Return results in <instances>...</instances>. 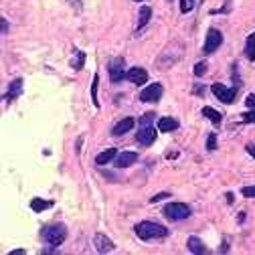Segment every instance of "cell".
<instances>
[{
	"instance_id": "cell-1",
	"label": "cell",
	"mask_w": 255,
	"mask_h": 255,
	"mask_svg": "<svg viewBox=\"0 0 255 255\" xmlns=\"http://www.w3.org/2000/svg\"><path fill=\"white\" fill-rule=\"evenodd\" d=\"M136 235L144 241H150V239H162L168 235V229L164 225H158V223H152V221H142L134 227Z\"/></svg>"
},
{
	"instance_id": "cell-2",
	"label": "cell",
	"mask_w": 255,
	"mask_h": 255,
	"mask_svg": "<svg viewBox=\"0 0 255 255\" xmlns=\"http://www.w3.org/2000/svg\"><path fill=\"white\" fill-rule=\"evenodd\" d=\"M41 237H43V241H47L49 245H61L63 241L67 239V229H65V225H49V227H45L43 229V233H41Z\"/></svg>"
},
{
	"instance_id": "cell-3",
	"label": "cell",
	"mask_w": 255,
	"mask_h": 255,
	"mask_svg": "<svg viewBox=\"0 0 255 255\" xmlns=\"http://www.w3.org/2000/svg\"><path fill=\"white\" fill-rule=\"evenodd\" d=\"M164 215L170 221H182V219L191 217V209L184 203H170V205L164 207Z\"/></svg>"
},
{
	"instance_id": "cell-4",
	"label": "cell",
	"mask_w": 255,
	"mask_h": 255,
	"mask_svg": "<svg viewBox=\"0 0 255 255\" xmlns=\"http://www.w3.org/2000/svg\"><path fill=\"white\" fill-rule=\"evenodd\" d=\"M221 43H223V35H221V31H217V29H209L203 51L207 53V55H211V53H215V51L221 47Z\"/></svg>"
},
{
	"instance_id": "cell-5",
	"label": "cell",
	"mask_w": 255,
	"mask_h": 255,
	"mask_svg": "<svg viewBox=\"0 0 255 255\" xmlns=\"http://www.w3.org/2000/svg\"><path fill=\"white\" fill-rule=\"evenodd\" d=\"M124 59L122 57H116L110 61V67H107V71H110V79L112 83H119L122 79L126 77V71H124Z\"/></svg>"
},
{
	"instance_id": "cell-6",
	"label": "cell",
	"mask_w": 255,
	"mask_h": 255,
	"mask_svg": "<svg viewBox=\"0 0 255 255\" xmlns=\"http://www.w3.org/2000/svg\"><path fill=\"white\" fill-rule=\"evenodd\" d=\"M211 91L215 93V98H219L223 103H233L235 101V89H231V87H225L223 83H213V87H211Z\"/></svg>"
},
{
	"instance_id": "cell-7",
	"label": "cell",
	"mask_w": 255,
	"mask_h": 255,
	"mask_svg": "<svg viewBox=\"0 0 255 255\" xmlns=\"http://www.w3.org/2000/svg\"><path fill=\"white\" fill-rule=\"evenodd\" d=\"M162 85L160 83H150L148 87H146L142 93H140V99L144 103H152V101H158L160 98H162Z\"/></svg>"
},
{
	"instance_id": "cell-8",
	"label": "cell",
	"mask_w": 255,
	"mask_h": 255,
	"mask_svg": "<svg viewBox=\"0 0 255 255\" xmlns=\"http://www.w3.org/2000/svg\"><path fill=\"white\" fill-rule=\"evenodd\" d=\"M136 140H138L142 146H150V144H154V140H156L154 126H138Z\"/></svg>"
},
{
	"instance_id": "cell-9",
	"label": "cell",
	"mask_w": 255,
	"mask_h": 255,
	"mask_svg": "<svg viewBox=\"0 0 255 255\" xmlns=\"http://www.w3.org/2000/svg\"><path fill=\"white\" fill-rule=\"evenodd\" d=\"M126 77L134 85H144L146 81H148V73H146V69H142V67H132V69L126 73Z\"/></svg>"
},
{
	"instance_id": "cell-10",
	"label": "cell",
	"mask_w": 255,
	"mask_h": 255,
	"mask_svg": "<svg viewBox=\"0 0 255 255\" xmlns=\"http://www.w3.org/2000/svg\"><path fill=\"white\" fill-rule=\"evenodd\" d=\"M93 245H96V249H98L99 253H110V251L116 249L114 241H112L110 237H105L103 233H98L96 237H93Z\"/></svg>"
},
{
	"instance_id": "cell-11",
	"label": "cell",
	"mask_w": 255,
	"mask_h": 255,
	"mask_svg": "<svg viewBox=\"0 0 255 255\" xmlns=\"http://www.w3.org/2000/svg\"><path fill=\"white\" fill-rule=\"evenodd\" d=\"M136 162H138V154L136 152H122V154L116 156V166L118 168H128V166L136 164Z\"/></svg>"
},
{
	"instance_id": "cell-12",
	"label": "cell",
	"mask_w": 255,
	"mask_h": 255,
	"mask_svg": "<svg viewBox=\"0 0 255 255\" xmlns=\"http://www.w3.org/2000/svg\"><path fill=\"white\" fill-rule=\"evenodd\" d=\"M134 126H136V119H134V118H124L122 122H118V124L114 126L112 134H114V136H124V134H128Z\"/></svg>"
},
{
	"instance_id": "cell-13",
	"label": "cell",
	"mask_w": 255,
	"mask_h": 255,
	"mask_svg": "<svg viewBox=\"0 0 255 255\" xmlns=\"http://www.w3.org/2000/svg\"><path fill=\"white\" fill-rule=\"evenodd\" d=\"M116 156H118L116 148H107L105 152H101V154L96 156V164H98V166H103V164H107V162H112Z\"/></svg>"
},
{
	"instance_id": "cell-14",
	"label": "cell",
	"mask_w": 255,
	"mask_h": 255,
	"mask_svg": "<svg viewBox=\"0 0 255 255\" xmlns=\"http://www.w3.org/2000/svg\"><path fill=\"white\" fill-rule=\"evenodd\" d=\"M178 128V122L174 118H160L158 119V130L160 132H172Z\"/></svg>"
},
{
	"instance_id": "cell-15",
	"label": "cell",
	"mask_w": 255,
	"mask_h": 255,
	"mask_svg": "<svg viewBox=\"0 0 255 255\" xmlns=\"http://www.w3.org/2000/svg\"><path fill=\"white\" fill-rule=\"evenodd\" d=\"M203 116L209 118L215 126H219V124H221V119H223V116H221L217 110H215V107H211V105H205V107H203Z\"/></svg>"
},
{
	"instance_id": "cell-16",
	"label": "cell",
	"mask_w": 255,
	"mask_h": 255,
	"mask_svg": "<svg viewBox=\"0 0 255 255\" xmlns=\"http://www.w3.org/2000/svg\"><path fill=\"white\" fill-rule=\"evenodd\" d=\"M20 91H22V81H20V79H15V81H12V83H10V91H8V93H6V96H4V99H6L8 103H10L12 99H15V98L19 96V93H20Z\"/></svg>"
},
{
	"instance_id": "cell-17",
	"label": "cell",
	"mask_w": 255,
	"mask_h": 255,
	"mask_svg": "<svg viewBox=\"0 0 255 255\" xmlns=\"http://www.w3.org/2000/svg\"><path fill=\"white\" fill-rule=\"evenodd\" d=\"M186 245H189V249H191L193 253H207V247L203 245V241H200L198 237H189Z\"/></svg>"
},
{
	"instance_id": "cell-18",
	"label": "cell",
	"mask_w": 255,
	"mask_h": 255,
	"mask_svg": "<svg viewBox=\"0 0 255 255\" xmlns=\"http://www.w3.org/2000/svg\"><path fill=\"white\" fill-rule=\"evenodd\" d=\"M245 57L249 61H255V33H251L247 37V43H245Z\"/></svg>"
},
{
	"instance_id": "cell-19",
	"label": "cell",
	"mask_w": 255,
	"mask_h": 255,
	"mask_svg": "<svg viewBox=\"0 0 255 255\" xmlns=\"http://www.w3.org/2000/svg\"><path fill=\"white\" fill-rule=\"evenodd\" d=\"M51 205H53L51 200H41V198H35V200H31V209H33L35 213H41V211L49 209Z\"/></svg>"
},
{
	"instance_id": "cell-20",
	"label": "cell",
	"mask_w": 255,
	"mask_h": 255,
	"mask_svg": "<svg viewBox=\"0 0 255 255\" xmlns=\"http://www.w3.org/2000/svg\"><path fill=\"white\" fill-rule=\"evenodd\" d=\"M98 83H99V75L96 73L93 75V83H91V99H93V105L99 107V99H98Z\"/></svg>"
},
{
	"instance_id": "cell-21",
	"label": "cell",
	"mask_w": 255,
	"mask_h": 255,
	"mask_svg": "<svg viewBox=\"0 0 255 255\" xmlns=\"http://www.w3.org/2000/svg\"><path fill=\"white\" fill-rule=\"evenodd\" d=\"M75 53V61H71V65H73V69H81L83 67V63H85V53L83 51H73Z\"/></svg>"
},
{
	"instance_id": "cell-22",
	"label": "cell",
	"mask_w": 255,
	"mask_h": 255,
	"mask_svg": "<svg viewBox=\"0 0 255 255\" xmlns=\"http://www.w3.org/2000/svg\"><path fill=\"white\" fill-rule=\"evenodd\" d=\"M150 17H152L150 6H142V8H140V20H138V26H144L146 22L150 20Z\"/></svg>"
},
{
	"instance_id": "cell-23",
	"label": "cell",
	"mask_w": 255,
	"mask_h": 255,
	"mask_svg": "<svg viewBox=\"0 0 255 255\" xmlns=\"http://www.w3.org/2000/svg\"><path fill=\"white\" fill-rule=\"evenodd\" d=\"M215 148H217V134H209V138H207V150L213 152Z\"/></svg>"
},
{
	"instance_id": "cell-24",
	"label": "cell",
	"mask_w": 255,
	"mask_h": 255,
	"mask_svg": "<svg viewBox=\"0 0 255 255\" xmlns=\"http://www.w3.org/2000/svg\"><path fill=\"white\" fill-rule=\"evenodd\" d=\"M205 73H207V63H205V61H203V63H196V65H195V75H196V77H203Z\"/></svg>"
},
{
	"instance_id": "cell-25",
	"label": "cell",
	"mask_w": 255,
	"mask_h": 255,
	"mask_svg": "<svg viewBox=\"0 0 255 255\" xmlns=\"http://www.w3.org/2000/svg\"><path fill=\"white\" fill-rule=\"evenodd\" d=\"M193 6H195L193 0H180V12H184V15H186V12H191Z\"/></svg>"
},
{
	"instance_id": "cell-26",
	"label": "cell",
	"mask_w": 255,
	"mask_h": 255,
	"mask_svg": "<svg viewBox=\"0 0 255 255\" xmlns=\"http://www.w3.org/2000/svg\"><path fill=\"white\" fill-rule=\"evenodd\" d=\"M152 122H154V114H146L138 122V126H152Z\"/></svg>"
},
{
	"instance_id": "cell-27",
	"label": "cell",
	"mask_w": 255,
	"mask_h": 255,
	"mask_svg": "<svg viewBox=\"0 0 255 255\" xmlns=\"http://www.w3.org/2000/svg\"><path fill=\"white\" fill-rule=\"evenodd\" d=\"M241 195L247 196V198H255V186H243V189H241Z\"/></svg>"
},
{
	"instance_id": "cell-28",
	"label": "cell",
	"mask_w": 255,
	"mask_h": 255,
	"mask_svg": "<svg viewBox=\"0 0 255 255\" xmlns=\"http://www.w3.org/2000/svg\"><path fill=\"white\" fill-rule=\"evenodd\" d=\"M241 116H243V122L245 124H255V110H251V112H247V114H241Z\"/></svg>"
},
{
	"instance_id": "cell-29",
	"label": "cell",
	"mask_w": 255,
	"mask_h": 255,
	"mask_svg": "<svg viewBox=\"0 0 255 255\" xmlns=\"http://www.w3.org/2000/svg\"><path fill=\"white\" fill-rule=\"evenodd\" d=\"M166 196H170L168 193H160V195H154L152 198H150V203H158V200H164Z\"/></svg>"
},
{
	"instance_id": "cell-30",
	"label": "cell",
	"mask_w": 255,
	"mask_h": 255,
	"mask_svg": "<svg viewBox=\"0 0 255 255\" xmlns=\"http://www.w3.org/2000/svg\"><path fill=\"white\" fill-rule=\"evenodd\" d=\"M245 105H247V107H251V110H255V96H247Z\"/></svg>"
},
{
	"instance_id": "cell-31",
	"label": "cell",
	"mask_w": 255,
	"mask_h": 255,
	"mask_svg": "<svg viewBox=\"0 0 255 255\" xmlns=\"http://www.w3.org/2000/svg\"><path fill=\"white\" fill-rule=\"evenodd\" d=\"M6 29H8V26H6V19H2V35H6Z\"/></svg>"
},
{
	"instance_id": "cell-32",
	"label": "cell",
	"mask_w": 255,
	"mask_h": 255,
	"mask_svg": "<svg viewBox=\"0 0 255 255\" xmlns=\"http://www.w3.org/2000/svg\"><path fill=\"white\" fill-rule=\"evenodd\" d=\"M247 152H249L253 158H255V146H249V148H247Z\"/></svg>"
},
{
	"instance_id": "cell-33",
	"label": "cell",
	"mask_w": 255,
	"mask_h": 255,
	"mask_svg": "<svg viewBox=\"0 0 255 255\" xmlns=\"http://www.w3.org/2000/svg\"><path fill=\"white\" fill-rule=\"evenodd\" d=\"M136 2H142V0H136Z\"/></svg>"
}]
</instances>
